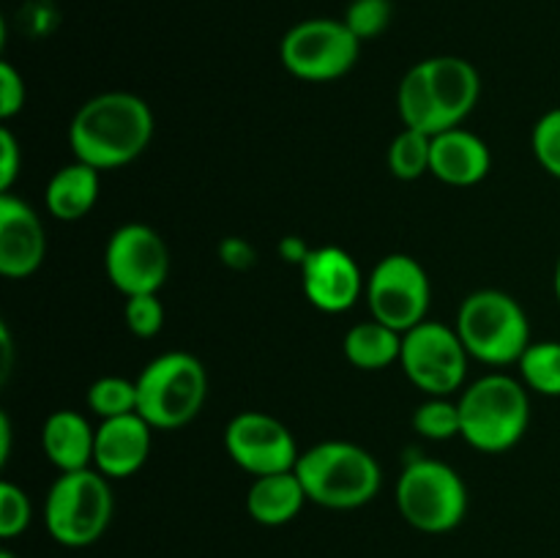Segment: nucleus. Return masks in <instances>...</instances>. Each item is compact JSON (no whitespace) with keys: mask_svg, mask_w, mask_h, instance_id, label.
Wrapping results in <instances>:
<instances>
[{"mask_svg":"<svg viewBox=\"0 0 560 558\" xmlns=\"http://www.w3.org/2000/svg\"><path fill=\"white\" fill-rule=\"evenodd\" d=\"M364 299L375 321L405 334L427 321L432 284L424 266L413 255L392 252L381 257L366 277Z\"/></svg>","mask_w":560,"mask_h":558,"instance_id":"obj_11","label":"nucleus"},{"mask_svg":"<svg viewBox=\"0 0 560 558\" xmlns=\"http://www.w3.org/2000/svg\"><path fill=\"white\" fill-rule=\"evenodd\" d=\"M342 353L355 370L364 372H381L388 370L392 364H399V353H402V334L388 328L381 321H364L348 328L342 339Z\"/></svg>","mask_w":560,"mask_h":558,"instance_id":"obj_21","label":"nucleus"},{"mask_svg":"<svg viewBox=\"0 0 560 558\" xmlns=\"http://www.w3.org/2000/svg\"><path fill=\"white\" fill-rule=\"evenodd\" d=\"M413 430L427 441H452L463 432L459 403L452 397H427L413 410Z\"/></svg>","mask_w":560,"mask_h":558,"instance_id":"obj_25","label":"nucleus"},{"mask_svg":"<svg viewBox=\"0 0 560 558\" xmlns=\"http://www.w3.org/2000/svg\"><path fill=\"white\" fill-rule=\"evenodd\" d=\"M388 173L399 181H419L432 167V135L402 129L392 140L386 153Z\"/></svg>","mask_w":560,"mask_h":558,"instance_id":"obj_23","label":"nucleus"},{"mask_svg":"<svg viewBox=\"0 0 560 558\" xmlns=\"http://www.w3.org/2000/svg\"><path fill=\"white\" fill-rule=\"evenodd\" d=\"M468 361L470 356L457 328L446 323L427 317L424 323L402 334L399 367L405 377L427 397H452L465 388Z\"/></svg>","mask_w":560,"mask_h":558,"instance_id":"obj_10","label":"nucleus"},{"mask_svg":"<svg viewBox=\"0 0 560 558\" xmlns=\"http://www.w3.org/2000/svg\"><path fill=\"white\" fill-rule=\"evenodd\" d=\"M552 288H556V299L560 304V257H558V266H556V279H552Z\"/></svg>","mask_w":560,"mask_h":558,"instance_id":"obj_35","label":"nucleus"},{"mask_svg":"<svg viewBox=\"0 0 560 558\" xmlns=\"http://www.w3.org/2000/svg\"><path fill=\"white\" fill-rule=\"evenodd\" d=\"M25 80L9 60H3L0 63V118L11 120L14 115H20L25 109Z\"/></svg>","mask_w":560,"mask_h":558,"instance_id":"obj_30","label":"nucleus"},{"mask_svg":"<svg viewBox=\"0 0 560 558\" xmlns=\"http://www.w3.org/2000/svg\"><path fill=\"white\" fill-rule=\"evenodd\" d=\"M306 498L323 509H361L383 487V470L375 454L350 441H323L301 452L295 463Z\"/></svg>","mask_w":560,"mask_h":558,"instance_id":"obj_3","label":"nucleus"},{"mask_svg":"<svg viewBox=\"0 0 560 558\" xmlns=\"http://www.w3.org/2000/svg\"><path fill=\"white\" fill-rule=\"evenodd\" d=\"M88 408L98 419L137 414V381L124 375H104L88 388Z\"/></svg>","mask_w":560,"mask_h":558,"instance_id":"obj_24","label":"nucleus"},{"mask_svg":"<svg viewBox=\"0 0 560 558\" xmlns=\"http://www.w3.org/2000/svg\"><path fill=\"white\" fill-rule=\"evenodd\" d=\"M454 328L470 359L487 367L517 364L528 345L534 342L523 304L495 288L470 293L459 304Z\"/></svg>","mask_w":560,"mask_h":558,"instance_id":"obj_6","label":"nucleus"},{"mask_svg":"<svg viewBox=\"0 0 560 558\" xmlns=\"http://www.w3.org/2000/svg\"><path fill=\"white\" fill-rule=\"evenodd\" d=\"M394 20V0H350L342 22L361 44L383 36Z\"/></svg>","mask_w":560,"mask_h":558,"instance_id":"obj_26","label":"nucleus"},{"mask_svg":"<svg viewBox=\"0 0 560 558\" xmlns=\"http://www.w3.org/2000/svg\"><path fill=\"white\" fill-rule=\"evenodd\" d=\"M459 421L468 446L485 454H503L517 446L530 425L528 386L506 372H490L463 388Z\"/></svg>","mask_w":560,"mask_h":558,"instance_id":"obj_4","label":"nucleus"},{"mask_svg":"<svg viewBox=\"0 0 560 558\" xmlns=\"http://www.w3.org/2000/svg\"><path fill=\"white\" fill-rule=\"evenodd\" d=\"M219 260L228 268H233V271H249L257 260L255 246H252L249 241L238 239V235H228V239L219 244Z\"/></svg>","mask_w":560,"mask_h":558,"instance_id":"obj_32","label":"nucleus"},{"mask_svg":"<svg viewBox=\"0 0 560 558\" xmlns=\"http://www.w3.org/2000/svg\"><path fill=\"white\" fill-rule=\"evenodd\" d=\"M98 191H102V170L74 159L71 164L55 170L44 200H47V211L58 222H80L93 211Z\"/></svg>","mask_w":560,"mask_h":558,"instance_id":"obj_19","label":"nucleus"},{"mask_svg":"<svg viewBox=\"0 0 560 558\" xmlns=\"http://www.w3.org/2000/svg\"><path fill=\"white\" fill-rule=\"evenodd\" d=\"M104 271L126 299L159 293L170 277V249L151 224H120L104 246Z\"/></svg>","mask_w":560,"mask_h":558,"instance_id":"obj_12","label":"nucleus"},{"mask_svg":"<svg viewBox=\"0 0 560 558\" xmlns=\"http://www.w3.org/2000/svg\"><path fill=\"white\" fill-rule=\"evenodd\" d=\"M124 323L135 337H159L164 328V304L159 301V293L129 295L124 304Z\"/></svg>","mask_w":560,"mask_h":558,"instance_id":"obj_28","label":"nucleus"},{"mask_svg":"<svg viewBox=\"0 0 560 558\" xmlns=\"http://www.w3.org/2000/svg\"><path fill=\"white\" fill-rule=\"evenodd\" d=\"M47 257V233L42 217L22 197L0 195V274L27 279Z\"/></svg>","mask_w":560,"mask_h":558,"instance_id":"obj_15","label":"nucleus"},{"mask_svg":"<svg viewBox=\"0 0 560 558\" xmlns=\"http://www.w3.org/2000/svg\"><path fill=\"white\" fill-rule=\"evenodd\" d=\"M22 170V148L9 126L0 129V195L11 191Z\"/></svg>","mask_w":560,"mask_h":558,"instance_id":"obj_31","label":"nucleus"},{"mask_svg":"<svg viewBox=\"0 0 560 558\" xmlns=\"http://www.w3.org/2000/svg\"><path fill=\"white\" fill-rule=\"evenodd\" d=\"M279 257L288 263H293V266L301 268V263L306 260V255L312 252V246H306V241L301 239V235H284L282 241H279Z\"/></svg>","mask_w":560,"mask_h":558,"instance_id":"obj_33","label":"nucleus"},{"mask_svg":"<svg viewBox=\"0 0 560 558\" xmlns=\"http://www.w3.org/2000/svg\"><path fill=\"white\" fill-rule=\"evenodd\" d=\"M153 449V427L140 414L102 419L96 427L93 468L107 479H129L148 463Z\"/></svg>","mask_w":560,"mask_h":558,"instance_id":"obj_16","label":"nucleus"},{"mask_svg":"<svg viewBox=\"0 0 560 558\" xmlns=\"http://www.w3.org/2000/svg\"><path fill=\"white\" fill-rule=\"evenodd\" d=\"M397 507L405 523L421 534H448L468 514V487L448 463L413 457L397 479Z\"/></svg>","mask_w":560,"mask_h":558,"instance_id":"obj_7","label":"nucleus"},{"mask_svg":"<svg viewBox=\"0 0 560 558\" xmlns=\"http://www.w3.org/2000/svg\"><path fill=\"white\" fill-rule=\"evenodd\" d=\"M42 446L60 474L93 468L96 427L80 410H52L42 427Z\"/></svg>","mask_w":560,"mask_h":558,"instance_id":"obj_18","label":"nucleus"},{"mask_svg":"<svg viewBox=\"0 0 560 558\" xmlns=\"http://www.w3.org/2000/svg\"><path fill=\"white\" fill-rule=\"evenodd\" d=\"M301 288L315 310L342 315L364 295L366 277L355 257L342 246H312L301 263Z\"/></svg>","mask_w":560,"mask_h":558,"instance_id":"obj_14","label":"nucleus"},{"mask_svg":"<svg viewBox=\"0 0 560 558\" xmlns=\"http://www.w3.org/2000/svg\"><path fill=\"white\" fill-rule=\"evenodd\" d=\"M530 148L547 175L560 181V107L547 109L530 131Z\"/></svg>","mask_w":560,"mask_h":558,"instance_id":"obj_27","label":"nucleus"},{"mask_svg":"<svg viewBox=\"0 0 560 558\" xmlns=\"http://www.w3.org/2000/svg\"><path fill=\"white\" fill-rule=\"evenodd\" d=\"M135 381L137 414L153 430H180L200 416L208 397L206 367L186 350L156 356Z\"/></svg>","mask_w":560,"mask_h":558,"instance_id":"obj_5","label":"nucleus"},{"mask_svg":"<svg viewBox=\"0 0 560 558\" xmlns=\"http://www.w3.org/2000/svg\"><path fill=\"white\" fill-rule=\"evenodd\" d=\"M361 42L342 20L315 16L290 27L279 42L284 71L301 82L342 80L359 63Z\"/></svg>","mask_w":560,"mask_h":558,"instance_id":"obj_9","label":"nucleus"},{"mask_svg":"<svg viewBox=\"0 0 560 558\" xmlns=\"http://www.w3.org/2000/svg\"><path fill=\"white\" fill-rule=\"evenodd\" d=\"M113 487L96 468L60 474L44 503L49 536L63 547H88L104 536L113 523Z\"/></svg>","mask_w":560,"mask_h":558,"instance_id":"obj_8","label":"nucleus"},{"mask_svg":"<svg viewBox=\"0 0 560 558\" xmlns=\"http://www.w3.org/2000/svg\"><path fill=\"white\" fill-rule=\"evenodd\" d=\"M31 520L33 503L27 492L20 485H14V481H3L0 485V536L14 539V536L25 534Z\"/></svg>","mask_w":560,"mask_h":558,"instance_id":"obj_29","label":"nucleus"},{"mask_svg":"<svg viewBox=\"0 0 560 558\" xmlns=\"http://www.w3.org/2000/svg\"><path fill=\"white\" fill-rule=\"evenodd\" d=\"M11 457V421L9 416L0 414V463H9Z\"/></svg>","mask_w":560,"mask_h":558,"instance_id":"obj_34","label":"nucleus"},{"mask_svg":"<svg viewBox=\"0 0 560 558\" xmlns=\"http://www.w3.org/2000/svg\"><path fill=\"white\" fill-rule=\"evenodd\" d=\"M492 153L490 146L474 131L454 126L432 137V167L430 175L446 186H476L490 175Z\"/></svg>","mask_w":560,"mask_h":558,"instance_id":"obj_17","label":"nucleus"},{"mask_svg":"<svg viewBox=\"0 0 560 558\" xmlns=\"http://www.w3.org/2000/svg\"><path fill=\"white\" fill-rule=\"evenodd\" d=\"M153 140V113L145 98L107 91L88 98L69 126L74 159L96 170H118L140 159Z\"/></svg>","mask_w":560,"mask_h":558,"instance_id":"obj_1","label":"nucleus"},{"mask_svg":"<svg viewBox=\"0 0 560 558\" xmlns=\"http://www.w3.org/2000/svg\"><path fill=\"white\" fill-rule=\"evenodd\" d=\"M0 558H16L11 550H0Z\"/></svg>","mask_w":560,"mask_h":558,"instance_id":"obj_36","label":"nucleus"},{"mask_svg":"<svg viewBox=\"0 0 560 558\" xmlns=\"http://www.w3.org/2000/svg\"><path fill=\"white\" fill-rule=\"evenodd\" d=\"M520 381L528 392L541 397H560V342L558 339H541L530 342L523 359L517 361Z\"/></svg>","mask_w":560,"mask_h":558,"instance_id":"obj_22","label":"nucleus"},{"mask_svg":"<svg viewBox=\"0 0 560 558\" xmlns=\"http://www.w3.org/2000/svg\"><path fill=\"white\" fill-rule=\"evenodd\" d=\"M224 449H228L230 460L255 479L295 470V463L301 457L290 427L262 410L235 414L224 427Z\"/></svg>","mask_w":560,"mask_h":558,"instance_id":"obj_13","label":"nucleus"},{"mask_svg":"<svg viewBox=\"0 0 560 558\" xmlns=\"http://www.w3.org/2000/svg\"><path fill=\"white\" fill-rule=\"evenodd\" d=\"M481 96V77L459 55L424 58L405 71L397 88V109L405 129L441 135L463 124Z\"/></svg>","mask_w":560,"mask_h":558,"instance_id":"obj_2","label":"nucleus"},{"mask_svg":"<svg viewBox=\"0 0 560 558\" xmlns=\"http://www.w3.org/2000/svg\"><path fill=\"white\" fill-rule=\"evenodd\" d=\"M306 498L304 485H301L295 470H282V474L257 476L246 492V512L255 523L277 528L295 520L304 509Z\"/></svg>","mask_w":560,"mask_h":558,"instance_id":"obj_20","label":"nucleus"}]
</instances>
